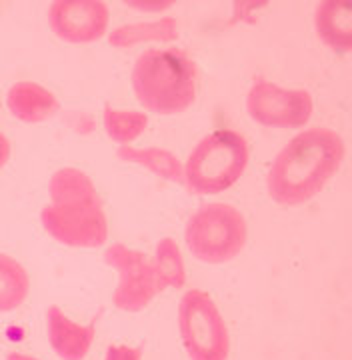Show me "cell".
<instances>
[{
	"instance_id": "obj_10",
	"label": "cell",
	"mask_w": 352,
	"mask_h": 360,
	"mask_svg": "<svg viewBox=\"0 0 352 360\" xmlns=\"http://www.w3.org/2000/svg\"><path fill=\"white\" fill-rule=\"evenodd\" d=\"M46 335L58 359L84 360L96 336V316L89 324H79L53 304L46 309Z\"/></svg>"
},
{
	"instance_id": "obj_13",
	"label": "cell",
	"mask_w": 352,
	"mask_h": 360,
	"mask_svg": "<svg viewBox=\"0 0 352 360\" xmlns=\"http://www.w3.org/2000/svg\"><path fill=\"white\" fill-rule=\"evenodd\" d=\"M176 39H178V22L176 18L167 16L152 22L118 26L110 34V44L117 49H129L143 42H170Z\"/></svg>"
},
{
	"instance_id": "obj_9",
	"label": "cell",
	"mask_w": 352,
	"mask_h": 360,
	"mask_svg": "<svg viewBox=\"0 0 352 360\" xmlns=\"http://www.w3.org/2000/svg\"><path fill=\"white\" fill-rule=\"evenodd\" d=\"M108 6L100 0H56L48 8L51 30L70 44H91L108 28Z\"/></svg>"
},
{
	"instance_id": "obj_15",
	"label": "cell",
	"mask_w": 352,
	"mask_h": 360,
	"mask_svg": "<svg viewBox=\"0 0 352 360\" xmlns=\"http://www.w3.org/2000/svg\"><path fill=\"white\" fill-rule=\"evenodd\" d=\"M118 158L134 162L141 167L148 168L150 172L158 174L160 179L170 180V182H184V167L183 162L164 148H132V146H120L118 148Z\"/></svg>"
},
{
	"instance_id": "obj_17",
	"label": "cell",
	"mask_w": 352,
	"mask_h": 360,
	"mask_svg": "<svg viewBox=\"0 0 352 360\" xmlns=\"http://www.w3.org/2000/svg\"><path fill=\"white\" fill-rule=\"evenodd\" d=\"M105 129L112 141L120 142L122 146H129V142L136 141L148 127V118L138 110H118L112 106H106Z\"/></svg>"
},
{
	"instance_id": "obj_2",
	"label": "cell",
	"mask_w": 352,
	"mask_h": 360,
	"mask_svg": "<svg viewBox=\"0 0 352 360\" xmlns=\"http://www.w3.org/2000/svg\"><path fill=\"white\" fill-rule=\"evenodd\" d=\"M51 205L40 212L44 231L70 248H100L108 240L103 200L89 174L72 167L56 170L48 182Z\"/></svg>"
},
{
	"instance_id": "obj_11",
	"label": "cell",
	"mask_w": 352,
	"mask_h": 360,
	"mask_svg": "<svg viewBox=\"0 0 352 360\" xmlns=\"http://www.w3.org/2000/svg\"><path fill=\"white\" fill-rule=\"evenodd\" d=\"M6 106L14 118L27 124H39L58 112L60 104L53 92L37 82H16L6 94Z\"/></svg>"
},
{
	"instance_id": "obj_3",
	"label": "cell",
	"mask_w": 352,
	"mask_h": 360,
	"mask_svg": "<svg viewBox=\"0 0 352 360\" xmlns=\"http://www.w3.org/2000/svg\"><path fill=\"white\" fill-rule=\"evenodd\" d=\"M131 80L138 103L157 115H178L196 101V66L178 49L143 52L134 63Z\"/></svg>"
},
{
	"instance_id": "obj_8",
	"label": "cell",
	"mask_w": 352,
	"mask_h": 360,
	"mask_svg": "<svg viewBox=\"0 0 352 360\" xmlns=\"http://www.w3.org/2000/svg\"><path fill=\"white\" fill-rule=\"evenodd\" d=\"M108 266L117 269L118 284L115 288V307L124 312H141L158 295L152 260L141 250L124 245H112L105 250Z\"/></svg>"
},
{
	"instance_id": "obj_18",
	"label": "cell",
	"mask_w": 352,
	"mask_h": 360,
	"mask_svg": "<svg viewBox=\"0 0 352 360\" xmlns=\"http://www.w3.org/2000/svg\"><path fill=\"white\" fill-rule=\"evenodd\" d=\"M105 360H143V348L129 345H110L106 348Z\"/></svg>"
},
{
	"instance_id": "obj_12",
	"label": "cell",
	"mask_w": 352,
	"mask_h": 360,
	"mask_svg": "<svg viewBox=\"0 0 352 360\" xmlns=\"http://www.w3.org/2000/svg\"><path fill=\"white\" fill-rule=\"evenodd\" d=\"M316 30L328 46L348 52L352 46V6L351 2L328 0L316 8Z\"/></svg>"
},
{
	"instance_id": "obj_16",
	"label": "cell",
	"mask_w": 352,
	"mask_h": 360,
	"mask_svg": "<svg viewBox=\"0 0 352 360\" xmlns=\"http://www.w3.org/2000/svg\"><path fill=\"white\" fill-rule=\"evenodd\" d=\"M152 269H155L158 292L167 288H183L186 283L183 252L172 238H162L157 245Z\"/></svg>"
},
{
	"instance_id": "obj_7",
	"label": "cell",
	"mask_w": 352,
	"mask_h": 360,
	"mask_svg": "<svg viewBox=\"0 0 352 360\" xmlns=\"http://www.w3.org/2000/svg\"><path fill=\"white\" fill-rule=\"evenodd\" d=\"M250 118L273 129H300L314 110L311 92L304 89H282L270 80L259 78L247 94Z\"/></svg>"
},
{
	"instance_id": "obj_4",
	"label": "cell",
	"mask_w": 352,
	"mask_h": 360,
	"mask_svg": "<svg viewBox=\"0 0 352 360\" xmlns=\"http://www.w3.org/2000/svg\"><path fill=\"white\" fill-rule=\"evenodd\" d=\"M248 144L235 130H214L198 142L184 165V182L196 194H221L245 174Z\"/></svg>"
},
{
	"instance_id": "obj_5",
	"label": "cell",
	"mask_w": 352,
	"mask_h": 360,
	"mask_svg": "<svg viewBox=\"0 0 352 360\" xmlns=\"http://www.w3.org/2000/svg\"><path fill=\"white\" fill-rule=\"evenodd\" d=\"M186 245L193 257L207 264H224L247 245V220L240 210L224 202L200 206L186 224Z\"/></svg>"
},
{
	"instance_id": "obj_20",
	"label": "cell",
	"mask_w": 352,
	"mask_h": 360,
	"mask_svg": "<svg viewBox=\"0 0 352 360\" xmlns=\"http://www.w3.org/2000/svg\"><path fill=\"white\" fill-rule=\"evenodd\" d=\"M6 360H39V359H34V356H30V354H25V352H8V354H6Z\"/></svg>"
},
{
	"instance_id": "obj_19",
	"label": "cell",
	"mask_w": 352,
	"mask_h": 360,
	"mask_svg": "<svg viewBox=\"0 0 352 360\" xmlns=\"http://www.w3.org/2000/svg\"><path fill=\"white\" fill-rule=\"evenodd\" d=\"M11 158V142L4 136V132H0V168L4 167Z\"/></svg>"
},
{
	"instance_id": "obj_1",
	"label": "cell",
	"mask_w": 352,
	"mask_h": 360,
	"mask_svg": "<svg viewBox=\"0 0 352 360\" xmlns=\"http://www.w3.org/2000/svg\"><path fill=\"white\" fill-rule=\"evenodd\" d=\"M344 153L334 130L316 127L300 132L274 158L266 179L268 194L285 206L308 202L339 172Z\"/></svg>"
},
{
	"instance_id": "obj_14",
	"label": "cell",
	"mask_w": 352,
	"mask_h": 360,
	"mask_svg": "<svg viewBox=\"0 0 352 360\" xmlns=\"http://www.w3.org/2000/svg\"><path fill=\"white\" fill-rule=\"evenodd\" d=\"M28 292L30 276L27 269L11 255L0 252V314L22 307Z\"/></svg>"
},
{
	"instance_id": "obj_6",
	"label": "cell",
	"mask_w": 352,
	"mask_h": 360,
	"mask_svg": "<svg viewBox=\"0 0 352 360\" xmlns=\"http://www.w3.org/2000/svg\"><path fill=\"white\" fill-rule=\"evenodd\" d=\"M178 326L190 360H228L230 336L209 292L193 288L181 298Z\"/></svg>"
}]
</instances>
